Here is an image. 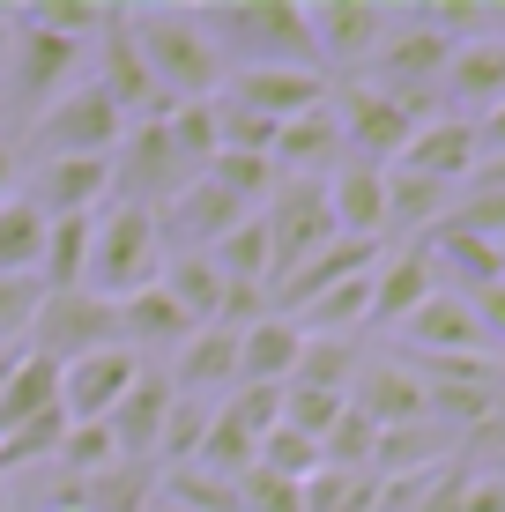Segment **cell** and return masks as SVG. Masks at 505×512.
I'll return each mask as SVG.
<instances>
[{"label":"cell","mask_w":505,"mask_h":512,"mask_svg":"<svg viewBox=\"0 0 505 512\" xmlns=\"http://www.w3.org/2000/svg\"><path fill=\"white\" fill-rule=\"evenodd\" d=\"M208 416H216V401H194V394H179V409H171V423H164V446H156V461L186 468V461L201 453V431H208Z\"/></svg>","instance_id":"49"},{"label":"cell","mask_w":505,"mask_h":512,"mask_svg":"<svg viewBox=\"0 0 505 512\" xmlns=\"http://www.w3.org/2000/svg\"><path fill=\"white\" fill-rule=\"evenodd\" d=\"M454 512H505V475H461Z\"/></svg>","instance_id":"53"},{"label":"cell","mask_w":505,"mask_h":512,"mask_svg":"<svg viewBox=\"0 0 505 512\" xmlns=\"http://www.w3.org/2000/svg\"><path fill=\"white\" fill-rule=\"evenodd\" d=\"M342 409H350V394H327V386H283V423H290V431H305V438H327Z\"/></svg>","instance_id":"48"},{"label":"cell","mask_w":505,"mask_h":512,"mask_svg":"<svg viewBox=\"0 0 505 512\" xmlns=\"http://www.w3.org/2000/svg\"><path fill=\"white\" fill-rule=\"evenodd\" d=\"M305 512H379V475L320 468V475L305 483Z\"/></svg>","instance_id":"40"},{"label":"cell","mask_w":505,"mask_h":512,"mask_svg":"<svg viewBox=\"0 0 505 512\" xmlns=\"http://www.w3.org/2000/svg\"><path fill=\"white\" fill-rule=\"evenodd\" d=\"M208 260L223 268V282H260V290H268V231H260V216H246Z\"/></svg>","instance_id":"44"},{"label":"cell","mask_w":505,"mask_h":512,"mask_svg":"<svg viewBox=\"0 0 505 512\" xmlns=\"http://www.w3.org/2000/svg\"><path fill=\"white\" fill-rule=\"evenodd\" d=\"M238 334H246V327H194V334H186V349H179L171 386L194 394V401H208L216 386H238Z\"/></svg>","instance_id":"28"},{"label":"cell","mask_w":505,"mask_h":512,"mask_svg":"<svg viewBox=\"0 0 505 512\" xmlns=\"http://www.w3.org/2000/svg\"><path fill=\"white\" fill-rule=\"evenodd\" d=\"M498 260H505V238H498Z\"/></svg>","instance_id":"60"},{"label":"cell","mask_w":505,"mask_h":512,"mask_svg":"<svg viewBox=\"0 0 505 512\" xmlns=\"http://www.w3.org/2000/svg\"><path fill=\"white\" fill-rule=\"evenodd\" d=\"M491 475H505V453H491Z\"/></svg>","instance_id":"58"},{"label":"cell","mask_w":505,"mask_h":512,"mask_svg":"<svg viewBox=\"0 0 505 512\" xmlns=\"http://www.w3.org/2000/svg\"><path fill=\"white\" fill-rule=\"evenodd\" d=\"M82 60H90V45L75 38H52V30L23 23V8H15V38H8V112L15 119H38L52 97H67L82 82Z\"/></svg>","instance_id":"5"},{"label":"cell","mask_w":505,"mask_h":512,"mask_svg":"<svg viewBox=\"0 0 505 512\" xmlns=\"http://www.w3.org/2000/svg\"><path fill=\"white\" fill-rule=\"evenodd\" d=\"M260 461V438L246 431V423H231V416H208V431H201V453L186 468H201V475H223V483H238V475H253Z\"/></svg>","instance_id":"34"},{"label":"cell","mask_w":505,"mask_h":512,"mask_svg":"<svg viewBox=\"0 0 505 512\" xmlns=\"http://www.w3.org/2000/svg\"><path fill=\"white\" fill-rule=\"evenodd\" d=\"M38 305H45V282L38 275H0V349H23L30 342Z\"/></svg>","instance_id":"46"},{"label":"cell","mask_w":505,"mask_h":512,"mask_svg":"<svg viewBox=\"0 0 505 512\" xmlns=\"http://www.w3.org/2000/svg\"><path fill=\"white\" fill-rule=\"evenodd\" d=\"M350 409L372 423V431H402V423H424V379L409 364H357L350 379Z\"/></svg>","instance_id":"22"},{"label":"cell","mask_w":505,"mask_h":512,"mask_svg":"<svg viewBox=\"0 0 505 512\" xmlns=\"http://www.w3.org/2000/svg\"><path fill=\"white\" fill-rule=\"evenodd\" d=\"M194 179H201V171L179 156V141H171L164 119H142V127L119 134V149H112V201L149 208V201H171V193H186Z\"/></svg>","instance_id":"8"},{"label":"cell","mask_w":505,"mask_h":512,"mask_svg":"<svg viewBox=\"0 0 505 512\" xmlns=\"http://www.w3.org/2000/svg\"><path fill=\"white\" fill-rule=\"evenodd\" d=\"M8 38H15V8H0V52H8Z\"/></svg>","instance_id":"57"},{"label":"cell","mask_w":505,"mask_h":512,"mask_svg":"<svg viewBox=\"0 0 505 512\" xmlns=\"http://www.w3.org/2000/svg\"><path fill=\"white\" fill-rule=\"evenodd\" d=\"M201 179H216L231 201H246L253 216L275 201V186H283V171H275V156H253V149H216V164L201 171Z\"/></svg>","instance_id":"33"},{"label":"cell","mask_w":505,"mask_h":512,"mask_svg":"<svg viewBox=\"0 0 505 512\" xmlns=\"http://www.w3.org/2000/svg\"><path fill=\"white\" fill-rule=\"evenodd\" d=\"M468 305H476V320H483V342H505V282H491V290H476Z\"/></svg>","instance_id":"54"},{"label":"cell","mask_w":505,"mask_h":512,"mask_svg":"<svg viewBox=\"0 0 505 512\" xmlns=\"http://www.w3.org/2000/svg\"><path fill=\"white\" fill-rule=\"evenodd\" d=\"M119 134H127V119L112 112V97H104L90 75L38 112V149L45 156H112Z\"/></svg>","instance_id":"10"},{"label":"cell","mask_w":505,"mask_h":512,"mask_svg":"<svg viewBox=\"0 0 505 512\" xmlns=\"http://www.w3.org/2000/svg\"><path fill=\"white\" fill-rule=\"evenodd\" d=\"M23 23L52 30V38H75V45H90L97 30L112 23V8H104V0H30V8H23Z\"/></svg>","instance_id":"39"},{"label":"cell","mask_w":505,"mask_h":512,"mask_svg":"<svg viewBox=\"0 0 505 512\" xmlns=\"http://www.w3.org/2000/svg\"><path fill=\"white\" fill-rule=\"evenodd\" d=\"M372 446H379V431L364 423L357 409H342L335 416V431L320 438V468H342V475H372Z\"/></svg>","instance_id":"45"},{"label":"cell","mask_w":505,"mask_h":512,"mask_svg":"<svg viewBox=\"0 0 505 512\" xmlns=\"http://www.w3.org/2000/svg\"><path fill=\"white\" fill-rule=\"evenodd\" d=\"M327 90H335V82L312 75V67H238V75H223L216 97L246 104V112L268 119V127H283V119H298V112H312V104H327Z\"/></svg>","instance_id":"14"},{"label":"cell","mask_w":505,"mask_h":512,"mask_svg":"<svg viewBox=\"0 0 505 512\" xmlns=\"http://www.w3.org/2000/svg\"><path fill=\"white\" fill-rule=\"evenodd\" d=\"M231 423H246L253 438H268L283 423V386H231V401H216Z\"/></svg>","instance_id":"50"},{"label":"cell","mask_w":505,"mask_h":512,"mask_svg":"<svg viewBox=\"0 0 505 512\" xmlns=\"http://www.w3.org/2000/svg\"><path fill=\"white\" fill-rule=\"evenodd\" d=\"M461 438L446 431V423H402V431H379L372 446V475H424V468H446V453H454Z\"/></svg>","instance_id":"29"},{"label":"cell","mask_w":505,"mask_h":512,"mask_svg":"<svg viewBox=\"0 0 505 512\" xmlns=\"http://www.w3.org/2000/svg\"><path fill=\"white\" fill-rule=\"evenodd\" d=\"M394 334L409 342L416 364H431V357H491V342H483V320H476V305H468L461 290H431Z\"/></svg>","instance_id":"12"},{"label":"cell","mask_w":505,"mask_h":512,"mask_svg":"<svg viewBox=\"0 0 505 512\" xmlns=\"http://www.w3.org/2000/svg\"><path fill=\"white\" fill-rule=\"evenodd\" d=\"M134 372H142L134 349H97V357L60 364V416L67 423H104L119 409V394L134 386Z\"/></svg>","instance_id":"19"},{"label":"cell","mask_w":505,"mask_h":512,"mask_svg":"<svg viewBox=\"0 0 505 512\" xmlns=\"http://www.w3.org/2000/svg\"><path fill=\"white\" fill-rule=\"evenodd\" d=\"M164 290H171V305H179L194 327H216L231 282H223V268L208 253H179V260H164Z\"/></svg>","instance_id":"30"},{"label":"cell","mask_w":505,"mask_h":512,"mask_svg":"<svg viewBox=\"0 0 505 512\" xmlns=\"http://www.w3.org/2000/svg\"><path fill=\"white\" fill-rule=\"evenodd\" d=\"M67 475H82V483H97V475H112L119 468V446H112V431L104 423H67V438H60V453H52Z\"/></svg>","instance_id":"42"},{"label":"cell","mask_w":505,"mask_h":512,"mask_svg":"<svg viewBox=\"0 0 505 512\" xmlns=\"http://www.w3.org/2000/svg\"><path fill=\"white\" fill-rule=\"evenodd\" d=\"M127 30L171 104H201L223 90V45L208 38L201 8H127Z\"/></svg>","instance_id":"1"},{"label":"cell","mask_w":505,"mask_h":512,"mask_svg":"<svg viewBox=\"0 0 505 512\" xmlns=\"http://www.w3.org/2000/svg\"><path fill=\"white\" fill-rule=\"evenodd\" d=\"M260 231H268V282H283L298 260H312L320 245H335V208H327V179H283L275 201L260 208Z\"/></svg>","instance_id":"7"},{"label":"cell","mask_w":505,"mask_h":512,"mask_svg":"<svg viewBox=\"0 0 505 512\" xmlns=\"http://www.w3.org/2000/svg\"><path fill=\"white\" fill-rule=\"evenodd\" d=\"M253 468L283 475V483H312V475H320V438H305V431H290V423H275V431L260 438V461H253Z\"/></svg>","instance_id":"43"},{"label":"cell","mask_w":505,"mask_h":512,"mask_svg":"<svg viewBox=\"0 0 505 512\" xmlns=\"http://www.w3.org/2000/svg\"><path fill=\"white\" fill-rule=\"evenodd\" d=\"M327 104H335L342 149H350L357 164H379V171L402 164L409 134L446 112V97H394V90H379V82H342V90H327Z\"/></svg>","instance_id":"3"},{"label":"cell","mask_w":505,"mask_h":512,"mask_svg":"<svg viewBox=\"0 0 505 512\" xmlns=\"http://www.w3.org/2000/svg\"><path fill=\"white\" fill-rule=\"evenodd\" d=\"M253 208L246 201H231L216 179H194L186 193H171L164 201V216H156V231H164V245H186V253H216L223 238L246 223Z\"/></svg>","instance_id":"17"},{"label":"cell","mask_w":505,"mask_h":512,"mask_svg":"<svg viewBox=\"0 0 505 512\" xmlns=\"http://www.w3.org/2000/svg\"><path fill=\"white\" fill-rule=\"evenodd\" d=\"M446 223H454V231H468V238H505V193H468L461 208H446Z\"/></svg>","instance_id":"52"},{"label":"cell","mask_w":505,"mask_h":512,"mask_svg":"<svg viewBox=\"0 0 505 512\" xmlns=\"http://www.w3.org/2000/svg\"><path fill=\"white\" fill-rule=\"evenodd\" d=\"M439 97L461 104V119H483L491 104H505V38H476V45H454L439 75Z\"/></svg>","instance_id":"25"},{"label":"cell","mask_w":505,"mask_h":512,"mask_svg":"<svg viewBox=\"0 0 505 512\" xmlns=\"http://www.w3.org/2000/svg\"><path fill=\"white\" fill-rule=\"evenodd\" d=\"M468 193H505V149H483L468 171Z\"/></svg>","instance_id":"56"},{"label":"cell","mask_w":505,"mask_h":512,"mask_svg":"<svg viewBox=\"0 0 505 512\" xmlns=\"http://www.w3.org/2000/svg\"><path fill=\"white\" fill-rule=\"evenodd\" d=\"M60 512H75V505H60Z\"/></svg>","instance_id":"61"},{"label":"cell","mask_w":505,"mask_h":512,"mask_svg":"<svg viewBox=\"0 0 505 512\" xmlns=\"http://www.w3.org/2000/svg\"><path fill=\"white\" fill-rule=\"evenodd\" d=\"M45 223L38 216V201H0V275H38V260H45Z\"/></svg>","instance_id":"35"},{"label":"cell","mask_w":505,"mask_h":512,"mask_svg":"<svg viewBox=\"0 0 505 512\" xmlns=\"http://www.w3.org/2000/svg\"><path fill=\"white\" fill-rule=\"evenodd\" d=\"M298 357H305V327L268 312V320H253L238 334V386H290Z\"/></svg>","instance_id":"26"},{"label":"cell","mask_w":505,"mask_h":512,"mask_svg":"<svg viewBox=\"0 0 505 512\" xmlns=\"http://www.w3.org/2000/svg\"><path fill=\"white\" fill-rule=\"evenodd\" d=\"M394 8L379 0H320L312 8V38H320V75L327 67H372V52L387 45Z\"/></svg>","instance_id":"16"},{"label":"cell","mask_w":505,"mask_h":512,"mask_svg":"<svg viewBox=\"0 0 505 512\" xmlns=\"http://www.w3.org/2000/svg\"><path fill=\"white\" fill-rule=\"evenodd\" d=\"M379 268V238H335V245H320L312 260H298L283 282H268V312H283V320H298V312L312 305V297H327L335 282H350V275H372Z\"/></svg>","instance_id":"15"},{"label":"cell","mask_w":505,"mask_h":512,"mask_svg":"<svg viewBox=\"0 0 505 512\" xmlns=\"http://www.w3.org/2000/svg\"><path fill=\"white\" fill-rule=\"evenodd\" d=\"M15 186H23V141L0 127V201H15Z\"/></svg>","instance_id":"55"},{"label":"cell","mask_w":505,"mask_h":512,"mask_svg":"<svg viewBox=\"0 0 505 512\" xmlns=\"http://www.w3.org/2000/svg\"><path fill=\"white\" fill-rule=\"evenodd\" d=\"M156 512H179V505H156Z\"/></svg>","instance_id":"59"},{"label":"cell","mask_w":505,"mask_h":512,"mask_svg":"<svg viewBox=\"0 0 505 512\" xmlns=\"http://www.w3.org/2000/svg\"><path fill=\"white\" fill-rule=\"evenodd\" d=\"M164 231H156V208H127V201H112L97 216V231H90V275H82V290H97V297H134V290H149V282H164Z\"/></svg>","instance_id":"4"},{"label":"cell","mask_w":505,"mask_h":512,"mask_svg":"<svg viewBox=\"0 0 505 512\" xmlns=\"http://www.w3.org/2000/svg\"><path fill=\"white\" fill-rule=\"evenodd\" d=\"M446 60H454V45H446L439 30H431L424 15L409 8V23L394 15L387 45L372 52V75H379V90H394V97H439V75H446Z\"/></svg>","instance_id":"11"},{"label":"cell","mask_w":505,"mask_h":512,"mask_svg":"<svg viewBox=\"0 0 505 512\" xmlns=\"http://www.w3.org/2000/svg\"><path fill=\"white\" fill-rule=\"evenodd\" d=\"M201 23L216 45L246 52V67H312L320 75V38H312L305 0H223V8H201Z\"/></svg>","instance_id":"2"},{"label":"cell","mask_w":505,"mask_h":512,"mask_svg":"<svg viewBox=\"0 0 505 512\" xmlns=\"http://www.w3.org/2000/svg\"><path fill=\"white\" fill-rule=\"evenodd\" d=\"M171 409H179V386H171L164 372H134V386L119 394V409L104 416V431H112V446H119V461H127V468H149L156 461Z\"/></svg>","instance_id":"13"},{"label":"cell","mask_w":505,"mask_h":512,"mask_svg":"<svg viewBox=\"0 0 505 512\" xmlns=\"http://www.w3.org/2000/svg\"><path fill=\"white\" fill-rule=\"evenodd\" d=\"M327 208H335L342 238H387V171L342 156V164L327 171Z\"/></svg>","instance_id":"24"},{"label":"cell","mask_w":505,"mask_h":512,"mask_svg":"<svg viewBox=\"0 0 505 512\" xmlns=\"http://www.w3.org/2000/svg\"><path fill=\"white\" fill-rule=\"evenodd\" d=\"M372 320V275H350V282H335L327 297H312V305L298 312V327L305 334H350Z\"/></svg>","instance_id":"36"},{"label":"cell","mask_w":505,"mask_h":512,"mask_svg":"<svg viewBox=\"0 0 505 512\" xmlns=\"http://www.w3.org/2000/svg\"><path fill=\"white\" fill-rule=\"evenodd\" d=\"M350 379H357L350 334H305V357H298V372H290V386H327V394H350Z\"/></svg>","instance_id":"37"},{"label":"cell","mask_w":505,"mask_h":512,"mask_svg":"<svg viewBox=\"0 0 505 512\" xmlns=\"http://www.w3.org/2000/svg\"><path fill=\"white\" fill-rule=\"evenodd\" d=\"M238 512H305V483L253 468V475H238Z\"/></svg>","instance_id":"51"},{"label":"cell","mask_w":505,"mask_h":512,"mask_svg":"<svg viewBox=\"0 0 505 512\" xmlns=\"http://www.w3.org/2000/svg\"><path fill=\"white\" fill-rule=\"evenodd\" d=\"M23 201H38V216H97V201H112V156H38Z\"/></svg>","instance_id":"18"},{"label":"cell","mask_w":505,"mask_h":512,"mask_svg":"<svg viewBox=\"0 0 505 512\" xmlns=\"http://www.w3.org/2000/svg\"><path fill=\"white\" fill-rule=\"evenodd\" d=\"M275 171L283 179H327V171L342 164V127H335V104H312V112H298V119H283L275 127Z\"/></svg>","instance_id":"23"},{"label":"cell","mask_w":505,"mask_h":512,"mask_svg":"<svg viewBox=\"0 0 505 512\" xmlns=\"http://www.w3.org/2000/svg\"><path fill=\"white\" fill-rule=\"evenodd\" d=\"M60 438H67V416H60V409H45V416L15 423V431H0V475L52 461V453H60Z\"/></svg>","instance_id":"38"},{"label":"cell","mask_w":505,"mask_h":512,"mask_svg":"<svg viewBox=\"0 0 505 512\" xmlns=\"http://www.w3.org/2000/svg\"><path fill=\"white\" fill-rule=\"evenodd\" d=\"M171 141H179V156L194 171H208L216 164V149H223V134H216V97H201V104H171Z\"/></svg>","instance_id":"41"},{"label":"cell","mask_w":505,"mask_h":512,"mask_svg":"<svg viewBox=\"0 0 505 512\" xmlns=\"http://www.w3.org/2000/svg\"><path fill=\"white\" fill-rule=\"evenodd\" d=\"M446 193H454V186L416 179V171L394 164V171H387V231H402V238H431V231L446 223Z\"/></svg>","instance_id":"31"},{"label":"cell","mask_w":505,"mask_h":512,"mask_svg":"<svg viewBox=\"0 0 505 512\" xmlns=\"http://www.w3.org/2000/svg\"><path fill=\"white\" fill-rule=\"evenodd\" d=\"M90 231H97V216H52L45 223V260H38L45 297L52 290H82V275H90Z\"/></svg>","instance_id":"32"},{"label":"cell","mask_w":505,"mask_h":512,"mask_svg":"<svg viewBox=\"0 0 505 512\" xmlns=\"http://www.w3.org/2000/svg\"><path fill=\"white\" fill-rule=\"evenodd\" d=\"M476 156H483V134H476V119H461V112H439V119H424V127L409 134V149H402V171H416V179H439V186H468Z\"/></svg>","instance_id":"21"},{"label":"cell","mask_w":505,"mask_h":512,"mask_svg":"<svg viewBox=\"0 0 505 512\" xmlns=\"http://www.w3.org/2000/svg\"><path fill=\"white\" fill-rule=\"evenodd\" d=\"M119 342L142 357V349H186V334H194V320H186L179 305H171V290L164 282H149V290H134V297H119Z\"/></svg>","instance_id":"27"},{"label":"cell","mask_w":505,"mask_h":512,"mask_svg":"<svg viewBox=\"0 0 505 512\" xmlns=\"http://www.w3.org/2000/svg\"><path fill=\"white\" fill-rule=\"evenodd\" d=\"M90 82L112 97V112L127 119V127H142V119H171V97L156 90L142 45H134V30H127V8H112V23L97 30V67H90Z\"/></svg>","instance_id":"9"},{"label":"cell","mask_w":505,"mask_h":512,"mask_svg":"<svg viewBox=\"0 0 505 512\" xmlns=\"http://www.w3.org/2000/svg\"><path fill=\"white\" fill-rule=\"evenodd\" d=\"M431 290H446V282H439V260H431L424 238H409L402 253H379V268H372V320L364 327H402Z\"/></svg>","instance_id":"20"},{"label":"cell","mask_w":505,"mask_h":512,"mask_svg":"<svg viewBox=\"0 0 505 512\" xmlns=\"http://www.w3.org/2000/svg\"><path fill=\"white\" fill-rule=\"evenodd\" d=\"M23 349H30V357H45V364H75V357L127 349V342H119L112 297H97V290H52L38 305V320H30V342Z\"/></svg>","instance_id":"6"},{"label":"cell","mask_w":505,"mask_h":512,"mask_svg":"<svg viewBox=\"0 0 505 512\" xmlns=\"http://www.w3.org/2000/svg\"><path fill=\"white\" fill-rule=\"evenodd\" d=\"M164 505H179V512H238V483H223V475H201V468H171Z\"/></svg>","instance_id":"47"}]
</instances>
